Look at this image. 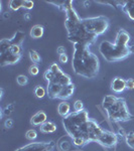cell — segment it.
Masks as SVG:
<instances>
[{
  "label": "cell",
  "mask_w": 134,
  "mask_h": 151,
  "mask_svg": "<svg viewBox=\"0 0 134 151\" xmlns=\"http://www.w3.org/2000/svg\"><path fill=\"white\" fill-rule=\"evenodd\" d=\"M55 142L48 141V142H32L27 145L18 148L15 151H53L55 149Z\"/></svg>",
  "instance_id": "52a82bcc"
},
{
  "label": "cell",
  "mask_w": 134,
  "mask_h": 151,
  "mask_svg": "<svg viewBox=\"0 0 134 151\" xmlns=\"http://www.w3.org/2000/svg\"><path fill=\"white\" fill-rule=\"evenodd\" d=\"M16 82H17V84L19 86H25L26 84H27L28 82V79L26 76L24 75H19L17 78H16Z\"/></svg>",
  "instance_id": "d4e9b609"
},
{
  "label": "cell",
  "mask_w": 134,
  "mask_h": 151,
  "mask_svg": "<svg viewBox=\"0 0 134 151\" xmlns=\"http://www.w3.org/2000/svg\"><path fill=\"white\" fill-rule=\"evenodd\" d=\"M57 52L60 55H66V48L64 47H58V50H57Z\"/></svg>",
  "instance_id": "e575fe53"
},
{
  "label": "cell",
  "mask_w": 134,
  "mask_h": 151,
  "mask_svg": "<svg viewBox=\"0 0 134 151\" xmlns=\"http://www.w3.org/2000/svg\"><path fill=\"white\" fill-rule=\"evenodd\" d=\"M13 110H14V106L12 104H9V105H7L5 107V109H4V114H5V115H10Z\"/></svg>",
  "instance_id": "4dcf8cb0"
},
{
  "label": "cell",
  "mask_w": 134,
  "mask_h": 151,
  "mask_svg": "<svg viewBox=\"0 0 134 151\" xmlns=\"http://www.w3.org/2000/svg\"><path fill=\"white\" fill-rule=\"evenodd\" d=\"M9 52L13 55H21L22 52V48H21V45H13L9 47Z\"/></svg>",
  "instance_id": "cb8c5ba5"
},
{
  "label": "cell",
  "mask_w": 134,
  "mask_h": 151,
  "mask_svg": "<svg viewBox=\"0 0 134 151\" xmlns=\"http://www.w3.org/2000/svg\"><path fill=\"white\" fill-rule=\"evenodd\" d=\"M47 119H48V116H47V114H45V112L38 111L37 113H35V115L31 117L30 123L35 126H40L45 122H47Z\"/></svg>",
  "instance_id": "4fadbf2b"
},
{
  "label": "cell",
  "mask_w": 134,
  "mask_h": 151,
  "mask_svg": "<svg viewBox=\"0 0 134 151\" xmlns=\"http://www.w3.org/2000/svg\"><path fill=\"white\" fill-rule=\"evenodd\" d=\"M73 143H74V145L78 146V147H83V146L87 145L89 142H88L85 138L77 137V138H73Z\"/></svg>",
  "instance_id": "44dd1931"
},
{
  "label": "cell",
  "mask_w": 134,
  "mask_h": 151,
  "mask_svg": "<svg viewBox=\"0 0 134 151\" xmlns=\"http://www.w3.org/2000/svg\"><path fill=\"white\" fill-rule=\"evenodd\" d=\"M35 96L37 97V98H43V97L45 96V94H47V91H45V88H43V87H40V86H37L35 88Z\"/></svg>",
  "instance_id": "603a6c76"
},
{
  "label": "cell",
  "mask_w": 134,
  "mask_h": 151,
  "mask_svg": "<svg viewBox=\"0 0 134 151\" xmlns=\"http://www.w3.org/2000/svg\"><path fill=\"white\" fill-rule=\"evenodd\" d=\"M97 142L106 148H112L118 142V137H117V134L112 132V131L104 130L98 138Z\"/></svg>",
  "instance_id": "ba28073f"
},
{
  "label": "cell",
  "mask_w": 134,
  "mask_h": 151,
  "mask_svg": "<svg viewBox=\"0 0 134 151\" xmlns=\"http://www.w3.org/2000/svg\"><path fill=\"white\" fill-rule=\"evenodd\" d=\"M28 73L31 76H36V75H38V73H40V69H38V67L36 65H32L29 67Z\"/></svg>",
  "instance_id": "83f0119b"
},
{
  "label": "cell",
  "mask_w": 134,
  "mask_h": 151,
  "mask_svg": "<svg viewBox=\"0 0 134 151\" xmlns=\"http://www.w3.org/2000/svg\"><path fill=\"white\" fill-rule=\"evenodd\" d=\"M125 140H126V143H127V145L129 147L134 149V133L130 132V133L126 134Z\"/></svg>",
  "instance_id": "7402d4cb"
},
{
  "label": "cell",
  "mask_w": 134,
  "mask_h": 151,
  "mask_svg": "<svg viewBox=\"0 0 134 151\" xmlns=\"http://www.w3.org/2000/svg\"><path fill=\"white\" fill-rule=\"evenodd\" d=\"M111 89L115 93H122L126 89V81L120 77H116L111 83Z\"/></svg>",
  "instance_id": "8fae6325"
},
{
  "label": "cell",
  "mask_w": 134,
  "mask_h": 151,
  "mask_svg": "<svg viewBox=\"0 0 134 151\" xmlns=\"http://www.w3.org/2000/svg\"><path fill=\"white\" fill-rule=\"evenodd\" d=\"M72 67L76 75L86 79H93L99 73V58L92 52L87 45H74Z\"/></svg>",
  "instance_id": "7a4b0ae2"
},
{
  "label": "cell",
  "mask_w": 134,
  "mask_h": 151,
  "mask_svg": "<svg viewBox=\"0 0 134 151\" xmlns=\"http://www.w3.org/2000/svg\"><path fill=\"white\" fill-rule=\"evenodd\" d=\"M29 58L32 60V63H35V64H40V55H38L37 52H35V50H29Z\"/></svg>",
  "instance_id": "ffe728a7"
},
{
  "label": "cell",
  "mask_w": 134,
  "mask_h": 151,
  "mask_svg": "<svg viewBox=\"0 0 134 151\" xmlns=\"http://www.w3.org/2000/svg\"><path fill=\"white\" fill-rule=\"evenodd\" d=\"M118 3L121 5L122 10L129 16V18L134 20V0H131V1L118 2Z\"/></svg>",
  "instance_id": "7c38bea8"
},
{
  "label": "cell",
  "mask_w": 134,
  "mask_h": 151,
  "mask_svg": "<svg viewBox=\"0 0 134 151\" xmlns=\"http://www.w3.org/2000/svg\"><path fill=\"white\" fill-rule=\"evenodd\" d=\"M63 125L72 138L82 137L88 142H97L104 129L93 119H90L88 112L85 110L73 112L63 119Z\"/></svg>",
  "instance_id": "6da1fadb"
},
{
  "label": "cell",
  "mask_w": 134,
  "mask_h": 151,
  "mask_svg": "<svg viewBox=\"0 0 134 151\" xmlns=\"http://www.w3.org/2000/svg\"><path fill=\"white\" fill-rule=\"evenodd\" d=\"M25 38V33L22 32V31H16L15 35H13V37L10 38V43L11 45H21Z\"/></svg>",
  "instance_id": "9a60e30c"
},
{
  "label": "cell",
  "mask_w": 134,
  "mask_h": 151,
  "mask_svg": "<svg viewBox=\"0 0 134 151\" xmlns=\"http://www.w3.org/2000/svg\"><path fill=\"white\" fill-rule=\"evenodd\" d=\"M83 24L87 30L92 35L99 36L105 33L109 28L110 21L106 16H97V17H89V18H82Z\"/></svg>",
  "instance_id": "8992f818"
},
{
  "label": "cell",
  "mask_w": 134,
  "mask_h": 151,
  "mask_svg": "<svg viewBox=\"0 0 134 151\" xmlns=\"http://www.w3.org/2000/svg\"><path fill=\"white\" fill-rule=\"evenodd\" d=\"M130 52H131V55H133L134 53V45H131L130 47Z\"/></svg>",
  "instance_id": "8d00e7d4"
},
{
  "label": "cell",
  "mask_w": 134,
  "mask_h": 151,
  "mask_svg": "<svg viewBox=\"0 0 134 151\" xmlns=\"http://www.w3.org/2000/svg\"><path fill=\"white\" fill-rule=\"evenodd\" d=\"M65 86H63L62 84L58 82H50L48 83V88H47V93L50 99H58V95L61 94L63 88Z\"/></svg>",
  "instance_id": "30bf717a"
},
{
  "label": "cell",
  "mask_w": 134,
  "mask_h": 151,
  "mask_svg": "<svg viewBox=\"0 0 134 151\" xmlns=\"http://www.w3.org/2000/svg\"><path fill=\"white\" fill-rule=\"evenodd\" d=\"M4 125H5L6 128H11L12 126H13V121H12V119H7Z\"/></svg>",
  "instance_id": "836d02e7"
},
{
  "label": "cell",
  "mask_w": 134,
  "mask_h": 151,
  "mask_svg": "<svg viewBox=\"0 0 134 151\" xmlns=\"http://www.w3.org/2000/svg\"><path fill=\"white\" fill-rule=\"evenodd\" d=\"M40 132H43V133H53L57 130V126H55V124L53 122H50V121L48 122L47 121V122H45L43 125H40Z\"/></svg>",
  "instance_id": "e0dca14e"
},
{
  "label": "cell",
  "mask_w": 134,
  "mask_h": 151,
  "mask_svg": "<svg viewBox=\"0 0 134 151\" xmlns=\"http://www.w3.org/2000/svg\"><path fill=\"white\" fill-rule=\"evenodd\" d=\"M75 92V85L73 84V83H71V84L67 85V86H65L63 88L62 92H61V94L58 95V99H61V100H67L72 97V95L74 94Z\"/></svg>",
  "instance_id": "5bb4252c"
},
{
  "label": "cell",
  "mask_w": 134,
  "mask_h": 151,
  "mask_svg": "<svg viewBox=\"0 0 134 151\" xmlns=\"http://www.w3.org/2000/svg\"><path fill=\"white\" fill-rule=\"evenodd\" d=\"M102 106L107 112V116L111 122H126L132 118L126 101L123 98L107 95L103 100Z\"/></svg>",
  "instance_id": "5b68a950"
},
{
  "label": "cell",
  "mask_w": 134,
  "mask_h": 151,
  "mask_svg": "<svg viewBox=\"0 0 134 151\" xmlns=\"http://www.w3.org/2000/svg\"><path fill=\"white\" fill-rule=\"evenodd\" d=\"M33 5H35V3L31 0H24L23 1V7L25 9H32Z\"/></svg>",
  "instance_id": "f546056e"
},
{
  "label": "cell",
  "mask_w": 134,
  "mask_h": 151,
  "mask_svg": "<svg viewBox=\"0 0 134 151\" xmlns=\"http://www.w3.org/2000/svg\"><path fill=\"white\" fill-rule=\"evenodd\" d=\"M65 26L68 30V40L74 45H93L98 36L92 35L87 30L83 24L82 18L79 17L74 7H70L66 10Z\"/></svg>",
  "instance_id": "3957f363"
},
{
  "label": "cell",
  "mask_w": 134,
  "mask_h": 151,
  "mask_svg": "<svg viewBox=\"0 0 134 151\" xmlns=\"http://www.w3.org/2000/svg\"><path fill=\"white\" fill-rule=\"evenodd\" d=\"M74 110L76 112L84 110V106H83V102L81 100H77V101L74 103Z\"/></svg>",
  "instance_id": "f1b7e54d"
},
{
  "label": "cell",
  "mask_w": 134,
  "mask_h": 151,
  "mask_svg": "<svg viewBox=\"0 0 134 151\" xmlns=\"http://www.w3.org/2000/svg\"><path fill=\"white\" fill-rule=\"evenodd\" d=\"M70 110H71V106L68 102L63 101L62 103H60V105L58 106V112L62 117H66L70 114Z\"/></svg>",
  "instance_id": "2e32d148"
},
{
  "label": "cell",
  "mask_w": 134,
  "mask_h": 151,
  "mask_svg": "<svg viewBox=\"0 0 134 151\" xmlns=\"http://www.w3.org/2000/svg\"><path fill=\"white\" fill-rule=\"evenodd\" d=\"M126 88L129 90L134 89V80L133 79H128L126 80Z\"/></svg>",
  "instance_id": "1f68e13d"
},
{
  "label": "cell",
  "mask_w": 134,
  "mask_h": 151,
  "mask_svg": "<svg viewBox=\"0 0 134 151\" xmlns=\"http://www.w3.org/2000/svg\"><path fill=\"white\" fill-rule=\"evenodd\" d=\"M45 79L47 80L48 83H50V82H52L53 79H55V74L50 70V69H48L47 72L45 73Z\"/></svg>",
  "instance_id": "4316f807"
},
{
  "label": "cell",
  "mask_w": 134,
  "mask_h": 151,
  "mask_svg": "<svg viewBox=\"0 0 134 151\" xmlns=\"http://www.w3.org/2000/svg\"><path fill=\"white\" fill-rule=\"evenodd\" d=\"M68 55H60V62L62 63V64H67L68 63Z\"/></svg>",
  "instance_id": "d6a6232c"
},
{
  "label": "cell",
  "mask_w": 134,
  "mask_h": 151,
  "mask_svg": "<svg viewBox=\"0 0 134 151\" xmlns=\"http://www.w3.org/2000/svg\"><path fill=\"white\" fill-rule=\"evenodd\" d=\"M25 137H26V139H28V140H35V138L37 137V133H36L35 130L30 129V130H28L27 132L25 133Z\"/></svg>",
  "instance_id": "484cf974"
},
{
  "label": "cell",
  "mask_w": 134,
  "mask_h": 151,
  "mask_svg": "<svg viewBox=\"0 0 134 151\" xmlns=\"http://www.w3.org/2000/svg\"><path fill=\"white\" fill-rule=\"evenodd\" d=\"M130 35L125 29L121 28L117 32L115 42L113 43L107 40L102 41L99 45V52L107 62H120L131 55L130 47H128Z\"/></svg>",
  "instance_id": "277c9868"
},
{
  "label": "cell",
  "mask_w": 134,
  "mask_h": 151,
  "mask_svg": "<svg viewBox=\"0 0 134 151\" xmlns=\"http://www.w3.org/2000/svg\"><path fill=\"white\" fill-rule=\"evenodd\" d=\"M9 7L12 9V10L16 11L18 10L20 7H23V1L22 0H11L9 2Z\"/></svg>",
  "instance_id": "d6986e66"
},
{
  "label": "cell",
  "mask_w": 134,
  "mask_h": 151,
  "mask_svg": "<svg viewBox=\"0 0 134 151\" xmlns=\"http://www.w3.org/2000/svg\"><path fill=\"white\" fill-rule=\"evenodd\" d=\"M3 89H1V90H0V93H1V95H0V97H1V98H2V96H3Z\"/></svg>",
  "instance_id": "74e56055"
},
{
  "label": "cell",
  "mask_w": 134,
  "mask_h": 151,
  "mask_svg": "<svg viewBox=\"0 0 134 151\" xmlns=\"http://www.w3.org/2000/svg\"><path fill=\"white\" fill-rule=\"evenodd\" d=\"M21 58H22L21 55H13L9 50H7L6 52L0 55V65L5 67L9 65H15L21 60Z\"/></svg>",
  "instance_id": "9c48e42d"
},
{
  "label": "cell",
  "mask_w": 134,
  "mask_h": 151,
  "mask_svg": "<svg viewBox=\"0 0 134 151\" xmlns=\"http://www.w3.org/2000/svg\"><path fill=\"white\" fill-rule=\"evenodd\" d=\"M43 27L40 24H36V25L32 26V28L30 29V36L35 40L40 38L43 35Z\"/></svg>",
  "instance_id": "ac0fdd59"
},
{
  "label": "cell",
  "mask_w": 134,
  "mask_h": 151,
  "mask_svg": "<svg viewBox=\"0 0 134 151\" xmlns=\"http://www.w3.org/2000/svg\"><path fill=\"white\" fill-rule=\"evenodd\" d=\"M23 17H24V20H27L28 21V20H30V18H31V14L30 13H25Z\"/></svg>",
  "instance_id": "d590c367"
}]
</instances>
